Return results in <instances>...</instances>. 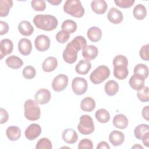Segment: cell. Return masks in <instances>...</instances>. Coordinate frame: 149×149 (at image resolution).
I'll return each instance as SVG.
<instances>
[{
  "label": "cell",
  "instance_id": "obj_1",
  "mask_svg": "<svg viewBox=\"0 0 149 149\" xmlns=\"http://www.w3.org/2000/svg\"><path fill=\"white\" fill-rule=\"evenodd\" d=\"M33 23L38 29L45 31H52L58 24L56 17L51 15H37L33 18Z\"/></svg>",
  "mask_w": 149,
  "mask_h": 149
},
{
  "label": "cell",
  "instance_id": "obj_2",
  "mask_svg": "<svg viewBox=\"0 0 149 149\" xmlns=\"http://www.w3.org/2000/svg\"><path fill=\"white\" fill-rule=\"evenodd\" d=\"M65 13L73 17L79 18L83 16L85 10L81 2L78 0H67L63 5Z\"/></svg>",
  "mask_w": 149,
  "mask_h": 149
},
{
  "label": "cell",
  "instance_id": "obj_3",
  "mask_svg": "<svg viewBox=\"0 0 149 149\" xmlns=\"http://www.w3.org/2000/svg\"><path fill=\"white\" fill-rule=\"evenodd\" d=\"M25 118L31 121H35L40 119L41 116V110L38 104L34 100L29 99L25 101L24 104Z\"/></svg>",
  "mask_w": 149,
  "mask_h": 149
},
{
  "label": "cell",
  "instance_id": "obj_4",
  "mask_svg": "<svg viewBox=\"0 0 149 149\" xmlns=\"http://www.w3.org/2000/svg\"><path fill=\"white\" fill-rule=\"evenodd\" d=\"M110 70L105 65H100L95 69L90 76L91 81L94 84H99L109 77Z\"/></svg>",
  "mask_w": 149,
  "mask_h": 149
},
{
  "label": "cell",
  "instance_id": "obj_5",
  "mask_svg": "<svg viewBox=\"0 0 149 149\" xmlns=\"http://www.w3.org/2000/svg\"><path fill=\"white\" fill-rule=\"evenodd\" d=\"M79 132L84 135L91 134L95 129L94 123L91 117L88 115H83L80 118L77 125Z\"/></svg>",
  "mask_w": 149,
  "mask_h": 149
},
{
  "label": "cell",
  "instance_id": "obj_6",
  "mask_svg": "<svg viewBox=\"0 0 149 149\" xmlns=\"http://www.w3.org/2000/svg\"><path fill=\"white\" fill-rule=\"evenodd\" d=\"M88 83L87 80L80 77L74 78L72 82V88L76 95H81L84 94L87 90Z\"/></svg>",
  "mask_w": 149,
  "mask_h": 149
},
{
  "label": "cell",
  "instance_id": "obj_7",
  "mask_svg": "<svg viewBox=\"0 0 149 149\" xmlns=\"http://www.w3.org/2000/svg\"><path fill=\"white\" fill-rule=\"evenodd\" d=\"M78 52L79 51L69 42L67 44L62 54L63 60L68 63H74L77 58Z\"/></svg>",
  "mask_w": 149,
  "mask_h": 149
},
{
  "label": "cell",
  "instance_id": "obj_8",
  "mask_svg": "<svg viewBox=\"0 0 149 149\" xmlns=\"http://www.w3.org/2000/svg\"><path fill=\"white\" fill-rule=\"evenodd\" d=\"M69 82L68 77L64 74H59L52 80V87L55 91L59 92L64 90Z\"/></svg>",
  "mask_w": 149,
  "mask_h": 149
},
{
  "label": "cell",
  "instance_id": "obj_9",
  "mask_svg": "<svg viewBox=\"0 0 149 149\" xmlns=\"http://www.w3.org/2000/svg\"><path fill=\"white\" fill-rule=\"evenodd\" d=\"M50 44L49 38L44 34L38 35L34 41L36 48L40 52H44L48 50L50 47Z\"/></svg>",
  "mask_w": 149,
  "mask_h": 149
},
{
  "label": "cell",
  "instance_id": "obj_10",
  "mask_svg": "<svg viewBox=\"0 0 149 149\" xmlns=\"http://www.w3.org/2000/svg\"><path fill=\"white\" fill-rule=\"evenodd\" d=\"M41 127L40 125L37 123H31L26 129L24 135L27 139L32 141L41 134Z\"/></svg>",
  "mask_w": 149,
  "mask_h": 149
},
{
  "label": "cell",
  "instance_id": "obj_11",
  "mask_svg": "<svg viewBox=\"0 0 149 149\" xmlns=\"http://www.w3.org/2000/svg\"><path fill=\"white\" fill-rule=\"evenodd\" d=\"M51 98V93L46 88H41L38 90L34 95L35 101L40 105H44L48 103Z\"/></svg>",
  "mask_w": 149,
  "mask_h": 149
},
{
  "label": "cell",
  "instance_id": "obj_12",
  "mask_svg": "<svg viewBox=\"0 0 149 149\" xmlns=\"http://www.w3.org/2000/svg\"><path fill=\"white\" fill-rule=\"evenodd\" d=\"M107 17L111 23L115 24H118L122 22L123 16L122 12L118 9L112 7L109 10L107 14Z\"/></svg>",
  "mask_w": 149,
  "mask_h": 149
},
{
  "label": "cell",
  "instance_id": "obj_13",
  "mask_svg": "<svg viewBox=\"0 0 149 149\" xmlns=\"http://www.w3.org/2000/svg\"><path fill=\"white\" fill-rule=\"evenodd\" d=\"M145 79L143 76L139 74L134 73L129 80V86L133 90L137 91L140 90L144 86Z\"/></svg>",
  "mask_w": 149,
  "mask_h": 149
},
{
  "label": "cell",
  "instance_id": "obj_14",
  "mask_svg": "<svg viewBox=\"0 0 149 149\" xmlns=\"http://www.w3.org/2000/svg\"><path fill=\"white\" fill-rule=\"evenodd\" d=\"M13 49V42L8 38L2 39L0 42V59H2L4 56L10 54Z\"/></svg>",
  "mask_w": 149,
  "mask_h": 149
},
{
  "label": "cell",
  "instance_id": "obj_15",
  "mask_svg": "<svg viewBox=\"0 0 149 149\" xmlns=\"http://www.w3.org/2000/svg\"><path fill=\"white\" fill-rule=\"evenodd\" d=\"M17 48L22 55L24 56L29 55L32 51L31 42L27 38H22L18 42Z\"/></svg>",
  "mask_w": 149,
  "mask_h": 149
},
{
  "label": "cell",
  "instance_id": "obj_16",
  "mask_svg": "<svg viewBox=\"0 0 149 149\" xmlns=\"http://www.w3.org/2000/svg\"><path fill=\"white\" fill-rule=\"evenodd\" d=\"M62 137L65 143L70 144L75 143L78 140L77 133L71 128L65 129L62 133Z\"/></svg>",
  "mask_w": 149,
  "mask_h": 149
},
{
  "label": "cell",
  "instance_id": "obj_17",
  "mask_svg": "<svg viewBox=\"0 0 149 149\" xmlns=\"http://www.w3.org/2000/svg\"><path fill=\"white\" fill-rule=\"evenodd\" d=\"M127 66L125 64H118L113 66V75L119 80L125 79L129 74Z\"/></svg>",
  "mask_w": 149,
  "mask_h": 149
},
{
  "label": "cell",
  "instance_id": "obj_18",
  "mask_svg": "<svg viewBox=\"0 0 149 149\" xmlns=\"http://www.w3.org/2000/svg\"><path fill=\"white\" fill-rule=\"evenodd\" d=\"M91 7L94 12L102 15L106 12L108 5L104 0H94L91 3Z\"/></svg>",
  "mask_w": 149,
  "mask_h": 149
},
{
  "label": "cell",
  "instance_id": "obj_19",
  "mask_svg": "<svg viewBox=\"0 0 149 149\" xmlns=\"http://www.w3.org/2000/svg\"><path fill=\"white\" fill-rule=\"evenodd\" d=\"M109 140L112 146H119L124 142L125 135L122 132L113 130L109 135Z\"/></svg>",
  "mask_w": 149,
  "mask_h": 149
},
{
  "label": "cell",
  "instance_id": "obj_20",
  "mask_svg": "<svg viewBox=\"0 0 149 149\" xmlns=\"http://www.w3.org/2000/svg\"><path fill=\"white\" fill-rule=\"evenodd\" d=\"M98 48L92 45H87L82 50V56L87 60H93L98 55Z\"/></svg>",
  "mask_w": 149,
  "mask_h": 149
},
{
  "label": "cell",
  "instance_id": "obj_21",
  "mask_svg": "<svg viewBox=\"0 0 149 149\" xmlns=\"http://www.w3.org/2000/svg\"><path fill=\"white\" fill-rule=\"evenodd\" d=\"M91 68V63L90 61L87 59L80 60L75 66L76 72L81 75L86 74Z\"/></svg>",
  "mask_w": 149,
  "mask_h": 149
},
{
  "label": "cell",
  "instance_id": "obj_22",
  "mask_svg": "<svg viewBox=\"0 0 149 149\" xmlns=\"http://www.w3.org/2000/svg\"><path fill=\"white\" fill-rule=\"evenodd\" d=\"M19 33L24 36H30L34 32V27L30 22L27 20L21 21L18 25Z\"/></svg>",
  "mask_w": 149,
  "mask_h": 149
},
{
  "label": "cell",
  "instance_id": "obj_23",
  "mask_svg": "<svg viewBox=\"0 0 149 149\" xmlns=\"http://www.w3.org/2000/svg\"><path fill=\"white\" fill-rule=\"evenodd\" d=\"M58 65V61L54 56L47 58L42 64V69L45 72H51L54 71Z\"/></svg>",
  "mask_w": 149,
  "mask_h": 149
},
{
  "label": "cell",
  "instance_id": "obj_24",
  "mask_svg": "<svg viewBox=\"0 0 149 149\" xmlns=\"http://www.w3.org/2000/svg\"><path fill=\"white\" fill-rule=\"evenodd\" d=\"M112 122L115 127L120 129H124L126 128L129 123L127 117L122 113L116 115L113 119Z\"/></svg>",
  "mask_w": 149,
  "mask_h": 149
},
{
  "label": "cell",
  "instance_id": "obj_25",
  "mask_svg": "<svg viewBox=\"0 0 149 149\" xmlns=\"http://www.w3.org/2000/svg\"><path fill=\"white\" fill-rule=\"evenodd\" d=\"M88 39L94 42L99 41L102 37V31L101 29L96 26H93L88 29L87 33Z\"/></svg>",
  "mask_w": 149,
  "mask_h": 149
},
{
  "label": "cell",
  "instance_id": "obj_26",
  "mask_svg": "<svg viewBox=\"0 0 149 149\" xmlns=\"http://www.w3.org/2000/svg\"><path fill=\"white\" fill-rule=\"evenodd\" d=\"M6 134L9 140L15 141L20 139L21 136V130L16 126H10L6 129Z\"/></svg>",
  "mask_w": 149,
  "mask_h": 149
},
{
  "label": "cell",
  "instance_id": "obj_27",
  "mask_svg": "<svg viewBox=\"0 0 149 149\" xmlns=\"http://www.w3.org/2000/svg\"><path fill=\"white\" fill-rule=\"evenodd\" d=\"M5 63L9 68L13 69H18L23 65L22 59L16 55H11L8 57L5 60Z\"/></svg>",
  "mask_w": 149,
  "mask_h": 149
},
{
  "label": "cell",
  "instance_id": "obj_28",
  "mask_svg": "<svg viewBox=\"0 0 149 149\" xmlns=\"http://www.w3.org/2000/svg\"><path fill=\"white\" fill-rule=\"evenodd\" d=\"M95 107V101L90 97H86L81 101L80 108L83 111L91 112L94 109Z\"/></svg>",
  "mask_w": 149,
  "mask_h": 149
},
{
  "label": "cell",
  "instance_id": "obj_29",
  "mask_svg": "<svg viewBox=\"0 0 149 149\" xmlns=\"http://www.w3.org/2000/svg\"><path fill=\"white\" fill-rule=\"evenodd\" d=\"M119 87V84L116 81L111 80L105 83L104 90L107 95L109 96H113L118 92Z\"/></svg>",
  "mask_w": 149,
  "mask_h": 149
},
{
  "label": "cell",
  "instance_id": "obj_30",
  "mask_svg": "<svg viewBox=\"0 0 149 149\" xmlns=\"http://www.w3.org/2000/svg\"><path fill=\"white\" fill-rule=\"evenodd\" d=\"M133 15L137 20H143L147 16L146 8L143 4H137L133 8Z\"/></svg>",
  "mask_w": 149,
  "mask_h": 149
},
{
  "label": "cell",
  "instance_id": "obj_31",
  "mask_svg": "<svg viewBox=\"0 0 149 149\" xmlns=\"http://www.w3.org/2000/svg\"><path fill=\"white\" fill-rule=\"evenodd\" d=\"M13 6L12 0H1L0 1V16L6 17L8 15L10 8Z\"/></svg>",
  "mask_w": 149,
  "mask_h": 149
},
{
  "label": "cell",
  "instance_id": "obj_32",
  "mask_svg": "<svg viewBox=\"0 0 149 149\" xmlns=\"http://www.w3.org/2000/svg\"><path fill=\"white\" fill-rule=\"evenodd\" d=\"M149 133V126L147 124H140L137 125L134 130V134L136 139L141 140L142 138Z\"/></svg>",
  "mask_w": 149,
  "mask_h": 149
},
{
  "label": "cell",
  "instance_id": "obj_33",
  "mask_svg": "<svg viewBox=\"0 0 149 149\" xmlns=\"http://www.w3.org/2000/svg\"><path fill=\"white\" fill-rule=\"evenodd\" d=\"M96 119L100 123H105L110 120V114L105 109L101 108L98 109L95 113Z\"/></svg>",
  "mask_w": 149,
  "mask_h": 149
},
{
  "label": "cell",
  "instance_id": "obj_34",
  "mask_svg": "<svg viewBox=\"0 0 149 149\" xmlns=\"http://www.w3.org/2000/svg\"><path fill=\"white\" fill-rule=\"evenodd\" d=\"M77 27L76 23L70 19H67L63 21L61 26L62 30H65L70 34L74 33L77 30Z\"/></svg>",
  "mask_w": 149,
  "mask_h": 149
},
{
  "label": "cell",
  "instance_id": "obj_35",
  "mask_svg": "<svg viewBox=\"0 0 149 149\" xmlns=\"http://www.w3.org/2000/svg\"><path fill=\"white\" fill-rule=\"evenodd\" d=\"M70 43L79 51L83 50L87 46V41L84 37L81 36H77L74 37Z\"/></svg>",
  "mask_w": 149,
  "mask_h": 149
},
{
  "label": "cell",
  "instance_id": "obj_36",
  "mask_svg": "<svg viewBox=\"0 0 149 149\" xmlns=\"http://www.w3.org/2000/svg\"><path fill=\"white\" fill-rule=\"evenodd\" d=\"M133 72L135 74H139L147 79L148 76V68L146 65L139 63L134 68Z\"/></svg>",
  "mask_w": 149,
  "mask_h": 149
},
{
  "label": "cell",
  "instance_id": "obj_37",
  "mask_svg": "<svg viewBox=\"0 0 149 149\" xmlns=\"http://www.w3.org/2000/svg\"><path fill=\"white\" fill-rule=\"evenodd\" d=\"M137 97L141 102H148L149 101V89L147 86H144L141 90L137 92Z\"/></svg>",
  "mask_w": 149,
  "mask_h": 149
},
{
  "label": "cell",
  "instance_id": "obj_38",
  "mask_svg": "<svg viewBox=\"0 0 149 149\" xmlns=\"http://www.w3.org/2000/svg\"><path fill=\"white\" fill-rule=\"evenodd\" d=\"M52 148V143L50 140L46 137L40 139L37 143L36 149H51Z\"/></svg>",
  "mask_w": 149,
  "mask_h": 149
},
{
  "label": "cell",
  "instance_id": "obj_39",
  "mask_svg": "<svg viewBox=\"0 0 149 149\" xmlns=\"http://www.w3.org/2000/svg\"><path fill=\"white\" fill-rule=\"evenodd\" d=\"M23 76L28 80L33 79L36 75V70L35 68L32 66H26L22 71Z\"/></svg>",
  "mask_w": 149,
  "mask_h": 149
},
{
  "label": "cell",
  "instance_id": "obj_40",
  "mask_svg": "<svg viewBox=\"0 0 149 149\" xmlns=\"http://www.w3.org/2000/svg\"><path fill=\"white\" fill-rule=\"evenodd\" d=\"M55 38L58 42L61 44H65L68 41L70 38V33L62 30L61 31H59L56 33Z\"/></svg>",
  "mask_w": 149,
  "mask_h": 149
},
{
  "label": "cell",
  "instance_id": "obj_41",
  "mask_svg": "<svg viewBox=\"0 0 149 149\" xmlns=\"http://www.w3.org/2000/svg\"><path fill=\"white\" fill-rule=\"evenodd\" d=\"M32 8L36 11H44L46 8V3L45 1L34 0L31 1Z\"/></svg>",
  "mask_w": 149,
  "mask_h": 149
},
{
  "label": "cell",
  "instance_id": "obj_42",
  "mask_svg": "<svg viewBox=\"0 0 149 149\" xmlns=\"http://www.w3.org/2000/svg\"><path fill=\"white\" fill-rule=\"evenodd\" d=\"M115 3L121 8H129L133 6L134 3V0H115Z\"/></svg>",
  "mask_w": 149,
  "mask_h": 149
},
{
  "label": "cell",
  "instance_id": "obj_43",
  "mask_svg": "<svg viewBox=\"0 0 149 149\" xmlns=\"http://www.w3.org/2000/svg\"><path fill=\"white\" fill-rule=\"evenodd\" d=\"M148 48L149 44H147L141 48L139 51V55L141 58L144 60L148 61L149 60V54H148Z\"/></svg>",
  "mask_w": 149,
  "mask_h": 149
},
{
  "label": "cell",
  "instance_id": "obj_44",
  "mask_svg": "<svg viewBox=\"0 0 149 149\" xmlns=\"http://www.w3.org/2000/svg\"><path fill=\"white\" fill-rule=\"evenodd\" d=\"M113 66L118 64H125L128 65L127 58L123 55H118L113 59L112 61Z\"/></svg>",
  "mask_w": 149,
  "mask_h": 149
},
{
  "label": "cell",
  "instance_id": "obj_45",
  "mask_svg": "<svg viewBox=\"0 0 149 149\" xmlns=\"http://www.w3.org/2000/svg\"><path fill=\"white\" fill-rule=\"evenodd\" d=\"M93 148V142L88 139H83L80 140L78 144V148H88L92 149Z\"/></svg>",
  "mask_w": 149,
  "mask_h": 149
},
{
  "label": "cell",
  "instance_id": "obj_46",
  "mask_svg": "<svg viewBox=\"0 0 149 149\" xmlns=\"http://www.w3.org/2000/svg\"><path fill=\"white\" fill-rule=\"evenodd\" d=\"M0 114H1V120L0 123L3 124L6 123L9 119V115L8 112L3 108H0Z\"/></svg>",
  "mask_w": 149,
  "mask_h": 149
},
{
  "label": "cell",
  "instance_id": "obj_47",
  "mask_svg": "<svg viewBox=\"0 0 149 149\" xmlns=\"http://www.w3.org/2000/svg\"><path fill=\"white\" fill-rule=\"evenodd\" d=\"M0 35L2 36L3 34H6L9 30V26L7 23L3 21H0Z\"/></svg>",
  "mask_w": 149,
  "mask_h": 149
},
{
  "label": "cell",
  "instance_id": "obj_48",
  "mask_svg": "<svg viewBox=\"0 0 149 149\" xmlns=\"http://www.w3.org/2000/svg\"><path fill=\"white\" fill-rule=\"evenodd\" d=\"M148 111H149V106L147 105L145 107H144L142 109V116L143 118L146 119L147 121L149 120V116H148Z\"/></svg>",
  "mask_w": 149,
  "mask_h": 149
},
{
  "label": "cell",
  "instance_id": "obj_49",
  "mask_svg": "<svg viewBox=\"0 0 149 149\" xmlns=\"http://www.w3.org/2000/svg\"><path fill=\"white\" fill-rule=\"evenodd\" d=\"M102 148H105V149H109L110 146L109 144L105 142V141H101L98 143V144L97 146V149H102Z\"/></svg>",
  "mask_w": 149,
  "mask_h": 149
},
{
  "label": "cell",
  "instance_id": "obj_50",
  "mask_svg": "<svg viewBox=\"0 0 149 149\" xmlns=\"http://www.w3.org/2000/svg\"><path fill=\"white\" fill-rule=\"evenodd\" d=\"M142 141L145 146L148 147L149 146V133H147L143 138Z\"/></svg>",
  "mask_w": 149,
  "mask_h": 149
},
{
  "label": "cell",
  "instance_id": "obj_51",
  "mask_svg": "<svg viewBox=\"0 0 149 149\" xmlns=\"http://www.w3.org/2000/svg\"><path fill=\"white\" fill-rule=\"evenodd\" d=\"M62 2V0H51V1L48 0V2H49V3H51L52 5H54V6L59 5Z\"/></svg>",
  "mask_w": 149,
  "mask_h": 149
},
{
  "label": "cell",
  "instance_id": "obj_52",
  "mask_svg": "<svg viewBox=\"0 0 149 149\" xmlns=\"http://www.w3.org/2000/svg\"><path fill=\"white\" fill-rule=\"evenodd\" d=\"M132 148H143V147L141 146H140V144H135L134 146H133L132 147Z\"/></svg>",
  "mask_w": 149,
  "mask_h": 149
}]
</instances>
